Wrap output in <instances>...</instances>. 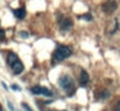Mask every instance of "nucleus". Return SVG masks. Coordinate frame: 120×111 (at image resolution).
Masks as SVG:
<instances>
[{
	"instance_id": "nucleus-1",
	"label": "nucleus",
	"mask_w": 120,
	"mask_h": 111,
	"mask_svg": "<svg viewBox=\"0 0 120 111\" xmlns=\"http://www.w3.org/2000/svg\"><path fill=\"white\" fill-rule=\"evenodd\" d=\"M71 54H72L71 48L61 45V46H58V48L56 49V52H54V59H57V61H62V59L70 57Z\"/></svg>"
},
{
	"instance_id": "nucleus-8",
	"label": "nucleus",
	"mask_w": 120,
	"mask_h": 111,
	"mask_svg": "<svg viewBox=\"0 0 120 111\" xmlns=\"http://www.w3.org/2000/svg\"><path fill=\"white\" fill-rule=\"evenodd\" d=\"M14 15H16L17 18H19V19H22V18H25V15H26V10H25L23 8L16 9L14 10Z\"/></svg>"
},
{
	"instance_id": "nucleus-5",
	"label": "nucleus",
	"mask_w": 120,
	"mask_h": 111,
	"mask_svg": "<svg viewBox=\"0 0 120 111\" xmlns=\"http://www.w3.org/2000/svg\"><path fill=\"white\" fill-rule=\"evenodd\" d=\"M12 69H13L14 74H21V72L23 71V65H22V62L19 61V59H17V61L12 65Z\"/></svg>"
},
{
	"instance_id": "nucleus-18",
	"label": "nucleus",
	"mask_w": 120,
	"mask_h": 111,
	"mask_svg": "<svg viewBox=\"0 0 120 111\" xmlns=\"http://www.w3.org/2000/svg\"><path fill=\"white\" fill-rule=\"evenodd\" d=\"M8 106H9V108H11V110H14V107H13V105H12V103H8Z\"/></svg>"
},
{
	"instance_id": "nucleus-7",
	"label": "nucleus",
	"mask_w": 120,
	"mask_h": 111,
	"mask_svg": "<svg viewBox=\"0 0 120 111\" xmlns=\"http://www.w3.org/2000/svg\"><path fill=\"white\" fill-rule=\"evenodd\" d=\"M17 59H18V57H17V54H14V53H9L8 57H7V62H8L9 66H12Z\"/></svg>"
},
{
	"instance_id": "nucleus-4",
	"label": "nucleus",
	"mask_w": 120,
	"mask_h": 111,
	"mask_svg": "<svg viewBox=\"0 0 120 111\" xmlns=\"http://www.w3.org/2000/svg\"><path fill=\"white\" fill-rule=\"evenodd\" d=\"M71 26H72V21H71L70 18H65V19H62V21H61V23H60V27H61V30H62V31L68 30Z\"/></svg>"
},
{
	"instance_id": "nucleus-17",
	"label": "nucleus",
	"mask_w": 120,
	"mask_h": 111,
	"mask_svg": "<svg viewBox=\"0 0 120 111\" xmlns=\"http://www.w3.org/2000/svg\"><path fill=\"white\" fill-rule=\"evenodd\" d=\"M116 110H117V111H120V101L117 102V105H116Z\"/></svg>"
},
{
	"instance_id": "nucleus-14",
	"label": "nucleus",
	"mask_w": 120,
	"mask_h": 111,
	"mask_svg": "<svg viewBox=\"0 0 120 111\" xmlns=\"http://www.w3.org/2000/svg\"><path fill=\"white\" fill-rule=\"evenodd\" d=\"M12 89H13V90H21V88H19L18 85H14L13 84V85H12Z\"/></svg>"
},
{
	"instance_id": "nucleus-15",
	"label": "nucleus",
	"mask_w": 120,
	"mask_h": 111,
	"mask_svg": "<svg viewBox=\"0 0 120 111\" xmlns=\"http://www.w3.org/2000/svg\"><path fill=\"white\" fill-rule=\"evenodd\" d=\"M83 18H85L86 21H90V19H92V15H90V14H85Z\"/></svg>"
},
{
	"instance_id": "nucleus-3",
	"label": "nucleus",
	"mask_w": 120,
	"mask_h": 111,
	"mask_svg": "<svg viewBox=\"0 0 120 111\" xmlns=\"http://www.w3.org/2000/svg\"><path fill=\"white\" fill-rule=\"evenodd\" d=\"M116 7H117V4L114 1V0H110V1H107V3H105L103 4V10L106 13H112V12H115L116 10Z\"/></svg>"
},
{
	"instance_id": "nucleus-11",
	"label": "nucleus",
	"mask_w": 120,
	"mask_h": 111,
	"mask_svg": "<svg viewBox=\"0 0 120 111\" xmlns=\"http://www.w3.org/2000/svg\"><path fill=\"white\" fill-rule=\"evenodd\" d=\"M22 107H23L26 111H34V110H32V108L29 106V105H26V103H22Z\"/></svg>"
},
{
	"instance_id": "nucleus-9",
	"label": "nucleus",
	"mask_w": 120,
	"mask_h": 111,
	"mask_svg": "<svg viewBox=\"0 0 120 111\" xmlns=\"http://www.w3.org/2000/svg\"><path fill=\"white\" fill-rule=\"evenodd\" d=\"M41 94H43V96H45V97H53L52 90H49L48 88H44V87L41 88Z\"/></svg>"
},
{
	"instance_id": "nucleus-10",
	"label": "nucleus",
	"mask_w": 120,
	"mask_h": 111,
	"mask_svg": "<svg viewBox=\"0 0 120 111\" xmlns=\"http://www.w3.org/2000/svg\"><path fill=\"white\" fill-rule=\"evenodd\" d=\"M41 88L43 87H32L31 92L34 93V94H41Z\"/></svg>"
},
{
	"instance_id": "nucleus-19",
	"label": "nucleus",
	"mask_w": 120,
	"mask_h": 111,
	"mask_svg": "<svg viewBox=\"0 0 120 111\" xmlns=\"http://www.w3.org/2000/svg\"><path fill=\"white\" fill-rule=\"evenodd\" d=\"M0 111H3V107H1V106H0Z\"/></svg>"
},
{
	"instance_id": "nucleus-12",
	"label": "nucleus",
	"mask_w": 120,
	"mask_h": 111,
	"mask_svg": "<svg viewBox=\"0 0 120 111\" xmlns=\"http://www.w3.org/2000/svg\"><path fill=\"white\" fill-rule=\"evenodd\" d=\"M4 39H5V32L0 28V40H4Z\"/></svg>"
},
{
	"instance_id": "nucleus-6",
	"label": "nucleus",
	"mask_w": 120,
	"mask_h": 111,
	"mask_svg": "<svg viewBox=\"0 0 120 111\" xmlns=\"http://www.w3.org/2000/svg\"><path fill=\"white\" fill-rule=\"evenodd\" d=\"M88 81H89V75H88V72L81 71V74H80V84L83 85V87H85V85L88 84Z\"/></svg>"
},
{
	"instance_id": "nucleus-13",
	"label": "nucleus",
	"mask_w": 120,
	"mask_h": 111,
	"mask_svg": "<svg viewBox=\"0 0 120 111\" xmlns=\"http://www.w3.org/2000/svg\"><path fill=\"white\" fill-rule=\"evenodd\" d=\"M109 96H110V93L107 92V90H105V92H103V94H102L101 97H102V98H107V97H109Z\"/></svg>"
},
{
	"instance_id": "nucleus-16",
	"label": "nucleus",
	"mask_w": 120,
	"mask_h": 111,
	"mask_svg": "<svg viewBox=\"0 0 120 111\" xmlns=\"http://www.w3.org/2000/svg\"><path fill=\"white\" fill-rule=\"evenodd\" d=\"M19 35H21L22 38H27V36H29V34H27V32H21Z\"/></svg>"
},
{
	"instance_id": "nucleus-2",
	"label": "nucleus",
	"mask_w": 120,
	"mask_h": 111,
	"mask_svg": "<svg viewBox=\"0 0 120 111\" xmlns=\"http://www.w3.org/2000/svg\"><path fill=\"white\" fill-rule=\"evenodd\" d=\"M60 85L62 89H65L66 92H70V90H74V83H72V79H71L70 76H67V75H65V76H62L60 79Z\"/></svg>"
}]
</instances>
